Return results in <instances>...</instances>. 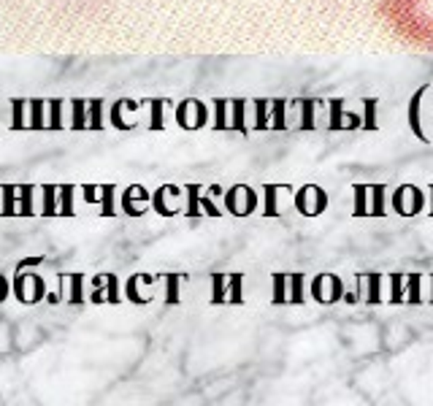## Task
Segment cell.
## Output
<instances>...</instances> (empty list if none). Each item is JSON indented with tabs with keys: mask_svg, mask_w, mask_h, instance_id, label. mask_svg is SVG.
<instances>
[{
	"mask_svg": "<svg viewBox=\"0 0 433 406\" xmlns=\"http://www.w3.org/2000/svg\"><path fill=\"white\" fill-rule=\"evenodd\" d=\"M19 184H0V198H3V203H0V217H19Z\"/></svg>",
	"mask_w": 433,
	"mask_h": 406,
	"instance_id": "cell-19",
	"label": "cell"
},
{
	"mask_svg": "<svg viewBox=\"0 0 433 406\" xmlns=\"http://www.w3.org/2000/svg\"><path fill=\"white\" fill-rule=\"evenodd\" d=\"M230 108H233V120H230V130H236V133H249L252 127H246L244 122V108H246V98H230Z\"/></svg>",
	"mask_w": 433,
	"mask_h": 406,
	"instance_id": "cell-32",
	"label": "cell"
},
{
	"mask_svg": "<svg viewBox=\"0 0 433 406\" xmlns=\"http://www.w3.org/2000/svg\"><path fill=\"white\" fill-rule=\"evenodd\" d=\"M184 187V195H187V206L182 209V214L187 220H201L203 217V206H201V184L198 182H187L182 184Z\"/></svg>",
	"mask_w": 433,
	"mask_h": 406,
	"instance_id": "cell-16",
	"label": "cell"
},
{
	"mask_svg": "<svg viewBox=\"0 0 433 406\" xmlns=\"http://www.w3.org/2000/svg\"><path fill=\"white\" fill-rule=\"evenodd\" d=\"M8 296H11V282L0 274V303H3V300H8Z\"/></svg>",
	"mask_w": 433,
	"mask_h": 406,
	"instance_id": "cell-44",
	"label": "cell"
},
{
	"mask_svg": "<svg viewBox=\"0 0 433 406\" xmlns=\"http://www.w3.org/2000/svg\"><path fill=\"white\" fill-rule=\"evenodd\" d=\"M365 282H368V303L374 306V303H382V298H379V282H382V274H368L365 277Z\"/></svg>",
	"mask_w": 433,
	"mask_h": 406,
	"instance_id": "cell-42",
	"label": "cell"
},
{
	"mask_svg": "<svg viewBox=\"0 0 433 406\" xmlns=\"http://www.w3.org/2000/svg\"><path fill=\"white\" fill-rule=\"evenodd\" d=\"M352 193H355V206H352V217H371L368 214V206H365V201H368V184H352Z\"/></svg>",
	"mask_w": 433,
	"mask_h": 406,
	"instance_id": "cell-36",
	"label": "cell"
},
{
	"mask_svg": "<svg viewBox=\"0 0 433 406\" xmlns=\"http://www.w3.org/2000/svg\"><path fill=\"white\" fill-rule=\"evenodd\" d=\"M379 14L401 41L433 52V0H379Z\"/></svg>",
	"mask_w": 433,
	"mask_h": 406,
	"instance_id": "cell-1",
	"label": "cell"
},
{
	"mask_svg": "<svg viewBox=\"0 0 433 406\" xmlns=\"http://www.w3.org/2000/svg\"><path fill=\"white\" fill-rule=\"evenodd\" d=\"M46 106H49V125H46V130H54V133L65 130L68 127L65 125V98H49Z\"/></svg>",
	"mask_w": 433,
	"mask_h": 406,
	"instance_id": "cell-23",
	"label": "cell"
},
{
	"mask_svg": "<svg viewBox=\"0 0 433 406\" xmlns=\"http://www.w3.org/2000/svg\"><path fill=\"white\" fill-rule=\"evenodd\" d=\"M41 190V209L38 214L41 217H60V203H57V190H60V184H52V182H46V184H41L38 187Z\"/></svg>",
	"mask_w": 433,
	"mask_h": 406,
	"instance_id": "cell-18",
	"label": "cell"
},
{
	"mask_svg": "<svg viewBox=\"0 0 433 406\" xmlns=\"http://www.w3.org/2000/svg\"><path fill=\"white\" fill-rule=\"evenodd\" d=\"M163 279L168 284L163 303H165V306H179V303H182V296H179V282H182V277H179V274H163Z\"/></svg>",
	"mask_w": 433,
	"mask_h": 406,
	"instance_id": "cell-35",
	"label": "cell"
},
{
	"mask_svg": "<svg viewBox=\"0 0 433 406\" xmlns=\"http://www.w3.org/2000/svg\"><path fill=\"white\" fill-rule=\"evenodd\" d=\"M68 106H70L68 130H73V133L89 130V101L87 98H70Z\"/></svg>",
	"mask_w": 433,
	"mask_h": 406,
	"instance_id": "cell-10",
	"label": "cell"
},
{
	"mask_svg": "<svg viewBox=\"0 0 433 406\" xmlns=\"http://www.w3.org/2000/svg\"><path fill=\"white\" fill-rule=\"evenodd\" d=\"M76 184H60L57 190V203H60V217H76Z\"/></svg>",
	"mask_w": 433,
	"mask_h": 406,
	"instance_id": "cell-24",
	"label": "cell"
},
{
	"mask_svg": "<svg viewBox=\"0 0 433 406\" xmlns=\"http://www.w3.org/2000/svg\"><path fill=\"white\" fill-rule=\"evenodd\" d=\"M428 193H431V212H428V214H431V217H433V184H431V187H428Z\"/></svg>",
	"mask_w": 433,
	"mask_h": 406,
	"instance_id": "cell-46",
	"label": "cell"
},
{
	"mask_svg": "<svg viewBox=\"0 0 433 406\" xmlns=\"http://www.w3.org/2000/svg\"><path fill=\"white\" fill-rule=\"evenodd\" d=\"M146 106L152 108V114H149V130H165V117H163V111H165V106H171V101L168 98H146L144 101Z\"/></svg>",
	"mask_w": 433,
	"mask_h": 406,
	"instance_id": "cell-25",
	"label": "cell"
},
{
	"mask_svg": "<svg viewBox=\"0 0 433 406\" xmlns=\"http://www.w3.org/2000/svg\"><path fill=\"white\" fill-rule=\"evenodd\" d=\"M214 106V130H230V120H227V106H230V98H214L211 101Z\"/></svg>",
	"mask_w": 433,
	"mask_h": 406,
	"instance_id": "cell-33",
	"label": "cell"
},
{
	"mask_svg": "<svg viewBox=\"0 0 433 406\" xmlns=\"http://www.w3.org/2000/svg\"><path fill=\"white\" fill-rule=\"evenodd\" d=\"M431 282H433V274H431Z\"/></svg>",
	"mask_w": 433,
	"mask_h": 406,
	"instance_id": "cell-47",
	"label": "cell"
},
{
	"mask_svg": "<svg viewBox=\"0 0 433 406\" xmlns=\"http://www.w3.org/2000/svg\"><path fill=\"white\" fill-rule=\"evenodd\" d=\"M230 287H233V274H220V271H214V274H211V298H208V303H211V306H227V300H230Z\"/></svg>",
	"mask_w": 433,
	"mask_h": 406,
	"instance_id": "cell-11",
	"label": "cell"
},
{
	"mask_svg": "<svg viewBox=\"0 0 433 406\" xmlns=\"http://www.w3.org/2000/svg\"><path fill=\"white\" fill-rule=\"evenodd\" d=\"M377 106H379V98H363V108H365V122L363 130L374 133L379 125H377Z\"/></svg>",
	"mask_w": 433,
	"mask_h": 406,
	"instance_id": "cell-39",
	"label": "cell"
},
{
	"mask_svg": "<svg viewBox=\"0 0 433 406\" xmlns=\"http://www.w3.org/2000/svg\"><path fill=\"white\" fill-rule=\"evenodd\" d=\"M65 282H68V296H65V303L73 306V309H82L87 306V296H84V274H65Z\"/></svg>",
	"mask_w": 433,
	"mask_h": 406,
	"instance_id": "cell-15",
	"label": "cell"
},
{
	"mask_svg": "<svg viewBox=\"0 0 433 406\" xmlns=\"http://www.w3.org/2000/svg\"><path fill=\"white\" fill-rule=\"evenodd\" d=\"M176 125H179L182 130H187V133H195V130L206 127L208 125L206 103L198 101V98H184V101H179V106H176Z\"/></svg>",
	"mask_w": 433,
	"mask_h": 406,
	"instance_id": "cell-5",
	"label": "cell"
},
{
	"mask_svg": "<svg viewBox=\"0 0 433 406\" xmlns=\"http://www.w3.org/2000/svg\"><path fill=\"white\" fill-rule=\"evenodd\" d=\"M368 195H371V206L368 212L371 217H387V184L384 182H377V184H368Z\"/></svg>",
	"mask_w": 433,
	"mask_h": 406,
	"instance_id": "cell-21",
	"label": "cell"
},
{
	"mask_svg": "<svg viewBox=\"0 0 433 406\" xmlns=\"http://www.w3.org/2000/svg\"><path fill=\"white\" fill-rule=\"evenodd\" d=\"M271 282H274V296H271V306H290V296H287L290 274H271Z\"/></svg>",
	"mask_w": 433,
	"mask_h": 406,
	"instance_id": "cell-28",
	"label": "cell"
},
{
	"mask_svg": "<svg viewBox=\"0 0 433 406\" xmlns=\"http://www.w3.org/2000/svg\"><path fill=\"white\" fill-rule=\"evenodd\" d=\"M46 125H49V106H46V101H44V98H30L27 130H35V133H41V130H46Z\"/></svg>",
	"mask_w": 433,
	"mask_h": 406,
	"instance_id": "cell-14",
	"label": "cell"
},
{
	"mask_svg": "<svg viewBox=\"0 0 433 406\" xmlns=\"http://www.w3.org/2000/svg\"><path fill=\"white\" fill-rule=\"evenodd\" d=\"M139 101H130V98H117L111 108H108V125L114 127V130H120V133H130V130H136L139 125L136 122H127L125 120V114L122 111H139Z\"/></svg>",
	"mask_w": 433,
	"mask_h": 406,
	"instance_id": "cell-9",
	"label": "cell"
},
{
	"mask_svg": "<svg viewBox=\"0 0 433 406\" xmlns=\"http://www.w3.org/2000/svg\"><path fill=\"white\" fill-rule=\"evenodd\" d=\"M89 303H95V306H101V303H111V306H117V303H122L120 279H117V274H95V277H92Z\"/></svg>",
	"mask_w": 433,
	"mask_h": 406,
	"instance_id": "cell-7",
	"label": "cell"
},
{
	"mask_svg": "<svg viewBox=\"0 0 433 406\" xmlns=\"http://www.w3.org/2000/svg\"><path fill=\"white\" fill-rule=\"evenodd\" d=\"M303 282H306L303 274H290V306H303L306 303V298H303Z\"/></svg>",
	"mask_w": 433,
	"mask_h": 406,
	"instance_id": "cell-37",
	"label": "cell"
},
{
	"mask_svg": "<svg viewBox=\"0 0 433 406\" xmlns=\"http://www.w3.org/2000/svg\"><path fill=\"white\" fill-rule=\"evenodd\" d=\"M284 108H287V101H284V98H274V101H271V130H277V133H284V130H287Z\"/></svg>",
	"mask_w": 433,
	"mask_h": 406,
	"instance_id": "cell-34",
	"label": "cell"
},
{
	"mask_svg": "<svg viewBox=\"0 0 433 406\" xmlns=\"http://www.w3.org/2000/svg\"><path fill=\"white\" fill-rule=\"evenodd\" d=\"M390 206H393V212L399 214V217H406V220H412L417 214L425 209V195L422 190L417 187V184H399L393 195H390Z\"/></svg>",
	"mask_w": 433,
	"mask_h": 406,
	"instance_id": "cell-4",
	"label": "cell"
},
{
	"mask_svg": "<svg viewBox=\"0 0 433 406\" xmlns=\"http://www.w3.org/2000/svg\"><path fill=\"white\" fill-rule=\"evenodd\" d=\"M282 190H293V184H287V182H265L263 184V195H265V201H263V217H282L277 206V193Z\"/></svg>",
	"mask_w": 433,
	"mask_h": 406,
	"instance_id": "cell-12",
	"label": "cell"
},
{
	"mask_svg": "<svg viewBox=\"0 0 433 406\" xmlns=\"http://www.w3.org/2000/svg\"><path fill=\"white\" fill-rule=\"evenodd\" d=\"M293 103L303 108V111H301V125H298V130H303V133L314 130V127H317V122H314V108L320 106V101H317V98H295Z\"/></svg>",
	"mask_w": 433,
	"mask_h": 406,
	"instance_id": "cell-26",
	"label": "cell"
},
{
	"mask_svg": "<svg viewBox=\"0 0 433 406\" xmlns=\"http://www.w3.org/2000/svg\"><path fill=\"white\" fill-rule=\"evenodd\" d=\"M428 92V84L425 87H420L412 95V101H409V130H412V136H417L422 144H428V136H425V130H422V125H420V103H422V95Z\"/></svg>",
	"mask_w": 433,
	"mask_h": 406,
	"instance_id": "cell-13",
	"label": "cell"
},
{
	"mask_svg": "<svg viewBox=\"0 0 433 406\" xmlns=\"http://www.w3.org/2000/svg\"><path fill=\"white\" fill-rule=\"evenodd\" d=\"M252 103H255V125H252V130H258V133L271 130V111H268L271 101H265V98H255Z\"/></svg>",
	"mask_w": 433,
	"mask_h": 406,
	"instance_id": "cell-29",
	"label": "cell"
},
{
	"mask_svg": "<svg viewBox=\"0 0 433 406\" xmlns=\"http://www.w3.org/2000/svg\"><path fill=\"white\" fill-rule=\"evenodd\" d=\"M35 187L33 182H25V184H19V217H35L38 209H35Z\"/></svg>",
	"mask_w": 433,
	"mask_h": 406,
	"instance_id": "cell-22",
	"label": "cell"
},
{
	"mask_svg": "<svg viewBox=\"0 0 433 406\" xmlns=\"http://www.w3.org/2000/svg\"><path fill=\"white\" fill-rule=\"evenodd\" d=\"M33 265H44V258L38 255V258H22L17 263V268H33Z\"/></svg>",
	"mask_w": 433,
	"mask_h": 406,
	"instance_id": "cell-45",
	"label": "cell"
},
{
	"mask_svg": "<svg viewBox=\"0 0 433 406\" xmlns=\"http://www.w3.org/2000/svg\"><path fill=\"white\" fill-rule=\"evenodd\" d=\"M293 203H295V209H298L301 217H320V214L328 212L330 195L325 193L320 184L309 182V184H303V187L295 190Z\"/></svg>",
	"mask_w": 433,
	"mask_h": 406,
	"instance_id": "cell-3",
	"label": "cell"
},
{
	"mask_svg": "<svg viewBox=\"0 0 433 406\" xmlns=\"http://www.w3.org/2000/svg\"><path fill=\"white\" fill-rule=\"evenodd\" d=\"M11 130H27V114H30V98H11Z\"/></svg>",
	"mask_w": 433,
	"mask_h": 406,
	"instance_id": "cell-20",
	"label": "cell"
},
{
	"mask_svg": "<svg viewBox=\"0 0 433 406\" xmlns=\"http://www.w3.org/2000/svg\"><path fill=\"white\" fill-rule=\"evenodd\" d=\"M390 284H393V287H390V290H393L390 303H393V306H396V303H399V306H406V298H403V290H406V287H403V284H406V274H390Z\"/></svg>",
	"mask_w": 433,
	"mask_h": 406,
	"instance_id": "cell-38",
	"label": "cell"
},
{
	"mask_svg": "<svg viewBox=\"0 0 433 406\" xmlns=\"http://www.w3.org/2000/svg\"><path fill=\"white\" fill-rule=\"evenodd\" d=\"M309 293H312V298L317 300L320 306H333V303H339V300L346 296L344 282H341V277H336V274H317L312 279Z\"/></svg>",
	"mask_w": 433,
	"mask_h": 406,
	"instance_id": "cell-6",
	"label": "cell"
},
{
	"mask_svg": "<svg viewBox=\"0 0 433 406\" xmlns=\"http://www.w3.org/2000/svg\"><path fill=\"white\" fill-rule=\"evenodd\" d=\"M420 274H406V287H409V298H406V306H417L422 303V296H420Z\"/></svg>",
	"mask_w": 433,
	"mask_h": 406,
	"instance_id": "cell-40",
	"label": "cell"
},
{
	"mask_svg": "<svg viewBox=\"0 0 433 406\" xmlns=\"http://www.w3.org/2000/svg\"><path fill=\"white\" fill-rule=\"evenodd\" d=\"M139 284H141V274H133L127 282H125V298L136 306H149L152 303V296H141L139 293Z\"/></svg>",
	"mask_w": 433,
	"mask_h": 406,
	"instance_id": "cell-31",
	"label": "cell"
},
{
	"mask_svg": "<svg viewBox=\"0 0 433 406\" xmlns=\"http://www.w3.org/2000/svg\"><path fill=\"white\" fill-rule=\"evenodd\" d=\"M258 203L260 198L255 193V187L252 184H230L225 190V212L230 217H236V220H244V217H249V214L258 212Z\"/></svg>",
	"mask_w": 433,
	"mask_h": 406,
	"instance_id": "cell-2",
	"label": "cell"
},
{
	"mask_svg": "<svg viewBox=\"0 0 433 406\" xmlns=\"http://www.w3.org/2000/svg\"><path fill=\"white\" fill-rule=\"evenodd\" d=\"M103 106H106L103 98H89V130H92V133H101V130H106Z\"/></svg>",
	"mask_w": 433,
	"mask_h": 406,
	"instance_id": "cell-30",
	"label": "cell"
},
{
	"mask_svg": "<svg viewBox=\"0 0 433 406\" xmlns=\"http://www.w3.org/2000/svg\"><path fill=\"white\" fill-rule=\"evenodd\" d=\"M82 198H84V203H98L101 201V184H82Z\"/></svg>",
	"mask_w": 433,
	"mask_h": 406,
	"instance_id": "cell-43",
	"label": "cell"
},
{
	"mask_svg": "<svg viewBox=\"0 0 433 406\" xmlns=\"http://www.w3.org/2000/svg\"><path fill=\"white\" fill-rule=\"evenodd\" d=\"M120 206L127 217H144V214L152 209V195L146 193L144 184H130L120 195Z\"/></svg>",
	"mask_w": 433,
	"mask_h": 406,
	"instance_id": "cell-8",
	"label": "cell"
},
{
	"mask_svg": "<svg viewBox=\"0 0 433 406\" xmlns=\"http://www.w3.org/2000/svg\"><path fill=\"white\" fill-rule=\"evenodd\" d=\"M344 106H346L344 98H333V101H330V120H328V130H330V133L349 130V122H344V117H358V114L346 111Z\"/></svg>",
	"mask_w": 433,
	"mask_h": 406,
	"instance_id": "cell-17",
	"label": "cell"
},
{
	"mask_svg": "<svg viewBox=\"0 0 433 406\" xmlns=\"http://www.w3.org/2000/svg\"><path fill=\"white\" fill-rule=\"evenodd\" d=\"M227 306H244V274H233V287H230V300Z\"/></svg>",
	"mask_w": 433,
	"mask_h": 406,
	"instance_id": "cell-41",
	"label": "cell"
},
{
	"mask_svg": "<svg viewBox=\"0 0 433 406\" xmlns=\"http://www.w3.org/2000/svg\"><path fill=\"white\" fill-rule=\"evenodd\" d=\"M101 217H117V184H101Z\"/></svg>",
	"mask_w": 433,
	"mask_h": 406,
	"instance_id": "cell-27",
	"label": "cell"
}]
</instances>
